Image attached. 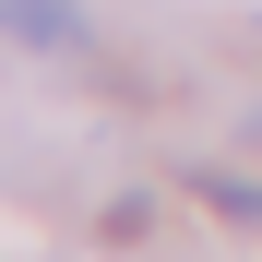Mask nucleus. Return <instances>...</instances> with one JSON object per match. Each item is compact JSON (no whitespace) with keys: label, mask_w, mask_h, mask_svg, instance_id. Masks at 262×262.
<instances>
[{"label":"nucleus","mask_w":262,"mask_h":262,"mask_svg":"<svg viewBox=\"0 0 262 262\" xmlns=\"http://www.w3.org/2000/svg\"><path fill=\"white\" fill-rule=\"evenodd\" d=\"M0 36H24V48H83V0H0Z\"/></svg>","instance_id":"1"},{"label":"nucleus","mask_w":262,"mask_h":262,"mask_svg":"<svg viewBox=\"0 0 262 262\" xmlns=\"http://www.w3.org/2000/svg\"><path fill=\"white\" fill-rule=\"evenodd\" d=\"M203 203L238 214V227H262V179H214V167H203Z\"/></svg>","instance_id":"2"}]
</instances>
